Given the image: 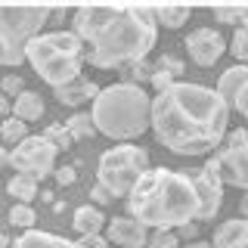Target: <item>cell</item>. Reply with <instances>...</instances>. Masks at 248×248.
I'll return each mask as SVG.
<instances>
[{
  "instance_id": "cell-26",
  "label": "cell",
  "mask_w": 248,
  "mask_h": 248,
  "mask_svg": "<svg viewBox=\"0 0 248 248\" xmlns=\"http://www.w3.org/2000/svg\"><path fill=\"white\" fill-rule=\"evenodd\" d=\"M230 53L239 59V65H248V25H239L230 41Z\"/></svg>"
},
{
  "instance_id": "cell-14",
  "label": "cell",
  "mask_w": 248,
  "mask_h": 248,
  "mask_svg": "<svg viewBox=\"0 0 248 248\" xmlns=\"http://www.w3.org/2000/svg\"><path fill=\"white\" fill-rule=\"evenodd\" d=\"M96 96H99V87L84 75L78 78V81H72V84H65V87L56 90V99L62 106H72V108H78L81 103H93Z\"/></svg>"
},
{
  "instance_id": "cell-21",
  "label": "cell",
  "mask_w": 248,
  "mask_h": 248,
  "mask_svg": "<svg viewBox=\"0 0 248 248\" xmlns=\"http://www.w3.org/2000/svg\"><path fill=\"white\" fill-rule=\"evenodd\" d=\"M65 124V130L72 134V140H87L96 134V127H93V118H90V112H75L68 121H62Z\"/></svg>"
},
{
  "instance_id": "cell-32",
  "label": "cell",
  "mask_w": 248,
  "mask_h": 248,
  "mask_svg": "<svg viewBox=\"0 0 248 248\" xmlns=\"http://www.w3.org/2000/svg\"><path fill=\"white\" fill-rule=\"evenodd\" d=\"M230 106L236 108V112L242 115V118H248V84H245V87L236 93V96H232V103H230Z\"/></svg>"
},
{
  "instance_id": "cell-38",
  "label": "cell",
  "mask_w": 248,
  "mask_h": 248,
  "mask_svg": "<svg viewBox=\"0 0 248 248\" xmlns=\"http://www.w3.org/2000/svg\"><path fill=\"white\" fill-rule=\"evenodd\" d=\"M186 248H211V242H202V239H199V242H189Z\"/></svg>"
},
{
  "instance_id": "cell-15",
  "label": "cell",
  "mask_w": 248,
  "mask_h": 248,
  "mask_svg": "<svg viewBox=\"0 0 248 248\" xmlns=\"http://www.w3.org/2000/svg\"><path fill=\"white\" fill-rule=\"evenodd\" d=\"M13 248H81V245H78V242H68V239H62V236H53V232L25 230L13 242Z\"/></svg>"
},
{
  "instance_id": "cell-10",
  "label": "cell",
  "mask_w": 248,
  "mask_h": 248,
  "mask_svg": "<svg viewBox=\"0 0 248 248\" xmlns=\"http://www.w3.org/2000/svg\"><path fill=\"white\" fill-rule=\"evenodd\" d=\"M220 168V180L248 192V130H232L227 146L214 155Z\"/></svg>"
},
{
  "instance_id": "cell-30",
  "label": "cell",
  "mask_w": 248,
  "mask_h": 248,
  "mask_svg": "<svg viewBox=\"0 0 248 248\" xmlns=\"http://www.w3.org/2000/svg\"><path fill=\"white\" fill-rule=\"evenodd\" d=\"M174 81H177V78H174V75H168V72H161V68H155L152 78H149V84H152V87L158 90V93H161V90H168Z\"/></svg>"
},
{
  "instance_id": "cell-16",
  "label": "cell",
  "mask_w": 248,
  "mask_h": 248,
  "mask_svg": "<svg viewBox=\"0 0 248 248\" xmlns=\"http://www.w3.org/2000/svg\"><path fill=\"white\" fill-rule=\"evenodd\" d=\"M41 115H44V96L37 90H22L13 99V118L28 124V121H37Z\"/></svg>"
},
{
  "instance_id": "cell-31",
  "label": "cell",
  "mask_w": 248,
  "mask_h": 248,
  "mask_svg": "<svg viewBox=\"0 0 248 248\" xmlns=\"http://www.w3.org/2000/svg\"><path fill=\"white\" fill-rule=\"evenodd\" d=\"M53 177H56V183H59V186H72V183L78 180V168H72V165L56 168V170H53Z\"/></svg>"
},
{
  "instance_id": "cell-27",
  "label": "cell",
  "mask_w": 248,
  "mask_h": 248,
  "mask_svg": "<svg viewBox=\"0 0 248 248\" xmlns=\"http://www.w3.org/2000/svg\"><path fill=\"white\" fill-rule=\"evenodd\" d=\"M149 248H180V239H177L174 230H155L149 239Z\"/></svg>"
},
{
  "instance_id": "cell-3",
  "label": "cell",
  "mask_w": 248,
  "mask_h": 248,
  "mask_svg": "<svg viewBox=\"0 0 248 248\" xmlns=\"http://www.w3.org/2000/svg\"><path fill=\"white\" fill-rule=\"evenodd\" d=\"M127 211L146 230H177L199 217V202L183 170L149 168L130 189Z\"/></svg>"
},
{
  "instance_id": "cell-6",
  "label": "cell",
  "mask_w": 248,
  "mask_h": 248,
  "mask_svg": "<svg viewBox=\"0 0 248 248\" xmlns=\"http://www.w3.org/2000/svg\"><path fill=\"white\" fill-rule=\"evenodd\" d=\"M146 170H149V152L134 143H118L99 155L96 183L112 199H124V196H130V189L137 186V180Z\"/></svg>"
},
{
  "instance_id": "cell-17",
  "label": "cell",
  "mask_w": 248,
  "mask_h": 248,
  "mask_svg": "<svg viewBox=\"0 0 248 248\" xmlns=\"http://www.w3.org/2000/svg\"><path fill=\"white\" fill-rule=\"evenodd\" d=\"M245 84H248V65H232V68H227V72L217 78V96L230 106L232 96H236Z\"/></svg>"
},
{
  "instance_id": "cell-2",
  "label": "cell",
  "mask_w": 248,
  "mask_h": 248,
  "mask_svg": "<svg viewBox=\"0 0 248 248\" xmlns=\"http://www.w3.org/2000/svg\"><path fill=\"white\" fill-rule=\"evenodd\" d=\"M75 34L84 44V62L130 68L158 44V22L152 6H78Z\"/></svg>"
},
{
  "instance_id": "cell-1",
  "label": "cell",
  "mask_w": 248,
  "mask_h": 248,
  "mask_svg": "<svg viewBox=\"0 0 248 248\" xmlns=\"http://www.w3.org/2000/svg\"><path fill=\"white\" fill-rule=\"evenodd\" d=\"M152 134L177 155H205L220 146L230 127V106L217 90L174 81L149 106Z\"/></svg>"
},
{
  "instance_id": "cell-24",
  "label": "cell",
  "mask_w": 248,
  "mask_h": 248,
  "mask_svg": "<svg viewBox=\"0 0 248 248\" xmlns=\"http://www.w3.org/2000/svg\"><path fill=\"white\" fill-rule=\"evenodd\" d=\"M214 19L223 25H248V6H217Z\"/></svg>"
},
{
  "instance_id": "cell-35",
  "label": "cell",
  "mask_w": 248,
  "mask_h": 248,
  "mask_svg": "<svg viewBox=\"0 0 248 248\" xmlns=\"http://www.w3.org/2000/svg\"><path fill=\"white\" fill-rule=\"evenodd\" d=\"M13 115V103H10V96H3L0 93V121H6Z\"/></svg>"
},
{
  "instance_id": "cell-18",
  "label": "cell",
  "mask_w": 248,
  "mask_h": 248,
  "mask_svg": "<svg viewBox=\"0 0 248 248\" xmlns=\"http://www.w3.org/2000/svg\"><path fill=\"white\" fill-rule=\"evenodd\" d=\"M103 223H108L106 214H103V208H96V205H81V208H75L72 227L81 232V236H96Z\"/></svg>"
},
{
  "instance_id": "cell-37",
  "label": "cell",
  "mask_w": 248,
  "mask_h": 248,
  "mask_svg": "<svg viewBox=\"0 0 248 248\" xmlns=\"http://www.w3.org/2000/svg\"><path fill=\"white\" fill-rule=\"evenodd\" d=\"M10 165V149H0V168Z\"/></svg>"
},
{
  "instance_id": "cell-19",
  "label": "cell",
  "mask_w": 248,
  "mask_h": 248,
  "mask_svg": "<svg viewBox=\"0 0 248 248\" xmlns=\"http://www.w3.org/2000/svg\"><path fill=\"white\" fill-rule=\"evenodd\" d=\"M6 189H10L13 199H19V205H31V199H37V180L25 174H13Z\"/></svg>"
},
{
  "instance_id": "cell-12",
  "label": "cell",
  "mask_w": 248,
  "mask_h": 248,
  "mask_svg": "<svg viewBox=\"0 0 248 248\" xmlns=\"http://www.w3.org/2000/svg\"><path fill=\"white\" fill-rule=\"evenodd\" d=\"M146 227L137 223L134 217H112L108 220V242L121 245V248H143L146 245Z\"/></svg>"
},
{
  "instance_id": "cell-5",
  "label": "cell",
  "mask_w": 248,
  "mask_h": 248,
  "mask_svg": "<svg viewBox=\"0 0 248 248\" xmlns=\"http://www.w3.org/2000/svg\"><path fill=\"white\" fill-rule=\"evenodd\" d=\"M25 59L44 84L53 90L65 87L81 78L84 68V44L75 31H41L25 46Z\"/></svg>"
},
{
  "instance_id": "cell-9",
  "label": "cell",
  "mask_w": 248,
  "mask_h": 248,
  "mask_svg": "<svg viewBox=\"0 0 248 248\" xmlns=\"http://www.w3.org/2000/svg\"><path fill=\"white\" fill-rule=\"evenodd\" d=\"M10 165L16 168V174L44 180L56 170V149L44 137H25L19 146L10 149Z\"/></svg>"
},
{
  "instance_id": "cell-11",
  "label": "cell",
  "mask_w": 248,
  "mask_h": 248,
  "mask_svg": "<svg viewBox=\"0 0 248 248\" xmlns=\"http://www.w3.org/2000/svg\"><path fill=\"white\" fill-rule=\"evenodd\" d=\"M186 53L189 59L202 68H211L217 59L227 53V44H223V34L214 28H196L192 34H186Z\"/></svg>"
},
{
  "instance_id": "cell-36",
  "label": "cell",
  "mask_w": 248,
  "mask_h": 248,
  "mask_svg": "<svg viewBox=\"0 0 248 248\" xmlns=\"http://www.w3.org/2000/svg\"><path fill=\"white\" fill-rule=\"evenodd\" d=\"M239 211H242V217H245V220H248V192H245V196H242V202H239Z\"/></svg>"
},
{
  "instance_id": "cell-28",
  "label": "cell",
  "mask_w": 248,
  "mask_h": 248,
  "mask_svg": "<svg viewBox=\"0 0 248 248\" xmlns=\"http://www.w3.org/2000/svg\"><path fill=\"white\" fill-rule=\"evenodd\" d=\"M158 68H161V72H168V75H183L186 72V65H183V59H177V56H168V53H165V56H161L158 59Z\"/></svg>"
},
{
  "instance_id": "cell-8",
  "label": "cell",
  "mask_w": 248,
  "mask_h": 248,
  "mask_svg": "<svg viewBox=\"0 0 248 248\" xmlns=\"http://www.w3.org/2000/svg\"><path fill=\"white\" fill-rule=\"evenodd\" d=\"M183 174H186V180L192 183V192H196V202H199L196 220H211V217L220 211V202H223V180H220L217 158L211 155L202 168H186Z\"/></svg>"
},
{
  "instance_id": "cell-25",
  "label": "cell",
  "mask_w": 248,
  "mask_h": 248,
  "mask_svg": "<svg viewBox=\"0 0 248 248\" xmlns=\"http://www.w3.org/2000/svg\"><path fill=\"white\" fill-rule=\"evenodd\" d=\"M10 223H13V227H19V230H31L37 223L34 208H31V205H19V202H16V205L10 208Z\"/></svg>"
},
{
  "instance_id": "cell-29",
  "label": "cell",
  "mask_w": 248,
  "mask_h": 248,
  "mask_svg": "<svg viewBox=\"0 0 248 248\" xmlns=\"http://www.w3.org/2000/svg\"><path fill=\"white\" fill-rule=\"evenodd\" d=\"M22 90H25V87H22V81H19L16 75H6L3 81H0V93H3V96H13V99H16Z\"/></svg>"
},
{
  "instance_id": "cell-20",
  "label": "cell",
  "mask_w": 248,
  "mask_h": 248,
  "mask_svg": "<svg viewBox=\"0 0 248 248\" xmlns=\"http://www.w3.org/2000/svg\"><path fill=\"white\" fill-rule=\"evenodd\" d=\"M152 13H155V22H158V25H165V28H183L192 10H189V6H152Z\"/></svg>"
},
{
  "instance_id": "cell-33",
  "label": "cell",
  "mask_w": 248,
  "mask_h": 248,
  "mask_svg": "<svg viewBox=\"0 0 248 248\" xmlns=\"http://www.w3.org/2000/svg\"><path fill=\"white\" fill-rule=\"evenodd\" d=\"M90 199L96 202L99 208H103V205H112V202H115V199L108 196V192H106V189H103V186H99V183H93V189H90Z\"/></svg>"
},
{
  "instance_id": "cell-34",
  "label": "cell",
  "mask_w": 248,
  "mask_h": 248,
  "mask_svg": "<svg viewBox=\"0 0 248 248\" xmlns=\"http://www.w3.org/2000/svg\"><path fill=\"white\" fill-rule=\"evenodd\" d=\"M81 248H108V239H103L96 232V236H81V242H78Z\"/></svg>"
},
{
  "instance_id": "cell-23",
  "label": "cell",
  "mask_w": 248,
  "mask_h": 248,
  "mask_svg": "<svg viewBox=\"0 0 248 248\" xmlns=\"http://www.w3.org/2000/svg\"><path fill=\"white\" fill-rule=\"evenodd\" d=\"M41 137H44V140H46V143H50L56 152L72 149V143H75L72 134L65 130V124H50V127H44V134H41Z\"/></svg>"
},
{
  "instance_id": "cell-4",
  "label": "cell",
  "mask_w": 248,
  "mask_h": 248,
  "mask_svg": "<svg viewBox=\"0 0 248 248\" xmlns=\"http://www.w3.org/2000/svg\"><path fill=\"white\" fill-rule=\"evenodd\" d=\"M149 106L152 99L146 96V90L140 84L121 81V84H108L99 90V96L93 99V127L108 140H137L140 134H146L149 127Z\"/></svg>"
},
{
  "instance_id": "cell-7",
  "label": "cell",
  "mask_w": 248,
  "mask_h": 248,
  "mask_svg": "<svg viewBox=\"0 0 248 248\" xmlns=\"http://www.w3.org/2000/svg\"><path fill=\"white\" fill-rule=\"evenodd\" d=\"M46 19L50 10L44 6H0V65H19Z\"/></svg>"
},
{
  "instance_id": "cell-22",
  "label": "cell",
  "mask_w": 248,
  "mask_h": 248,
  "mask_svg": "<svg viewBox=\"0 0 248 248\" xmlns=\"http://www.w3.org/2000/svg\"><path fill=\"white\" fill-rule=\"evenodd\" d=\"M25 137H28V124L25 121L13 118V115L6 121H0V140H3L6 146H19Z\"/></svg>"
},
{
  "instance_id": "cell-13",
  "label": "cell",
  "mask_w": 248,
  "mask_h": 248,
  "mask_svg": "<svg viewBox=\"0 0 248 248\" xmlns=\"http://www.w3.org/2000/svg\"><path fill=\"white\" fill-rule=\"evenodd\" d=\"M211 248H248V220L245 217H230V220L217 223Z\"/></svg>"
}]
</instances>
